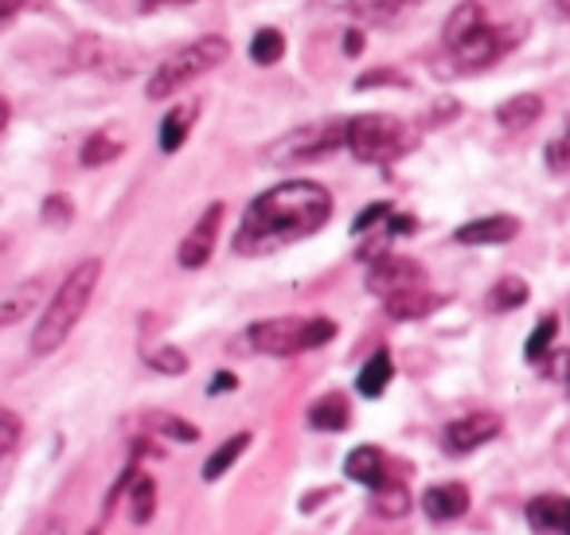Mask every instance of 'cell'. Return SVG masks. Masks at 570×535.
<instances>
[{
	"instance_id": "484cf974",
	"label": "cell",
	"mask_w": 570,
	"mask_h": 535,
	"mask_svg": "<svg viewBox=\"0 0 570 535\" xmlns=\"http://www.w3.org/2000/svg\"><path fill=\"white\" fill-rule=\"evenodd\" d=\"M121 153V142H114L110 134H95L87 145H82V165L87 168H98L106 165V160H114Z\"/></svg>"
},
{
	"instance_id": "30bf717a",
	"label": "cell",
	"mask_w": 570,
	"mask_h": 535,
	"mask_svg": "<svg viewBox=\"0 0 570 535\" xmlns=\"http://www.w3.org/2000/svg\"><path fill=\"white\" fill-rule=\"evenodd\" d=\"M500 434V418L497 415H469V418H458V422L445 426L442 441L450 454H473L476 446L492 441Z\"/></svg>"
},
{
	"instance_id": "44dd1931",
	"label": "cell",
	"mask_w": 570,
	"mask_h": 535,
	"mask_svg": "<svg viewBox=\"0 0 570 535\" xmlns=\"http://www.w3.org/2000/svg\"><path fill=\"white\" fill-rule=\"evenodd\" d=\"M523 301H528V282H523V278L508 274L489 290V309H492V313H512V309H520Z\"/></svg>"
},
{
	"instance_id": "d6a6232c",
	"label": "cell",
	"mask_w": 570,
	"mask_h": 535,
	"mask_svg": "<svg viewBox=\"0 0 570 535\" xmlns=\"http://www.w3.org/2000/svg\"><path fill=\"white\" fill-rule=\"evenodd\" d=\"M238 379L230 376V371H219V376H212V383H207V395H223V391H230Z\"/></svg>"
},
{
	"instance_id": "7402d4cb",
	"label": "cell",
	"mask_w": 570,
	"mask_h": 535,
	"mask_svg": "<svg viewBox=\"0 0 570 535\" xmlns=\"http://www.w3.org/2000/svg\"><path fill=\"white\" fill-rule=\"evenodd\" d=\"M246 446H250V434H235V438L223 441V446L204 461V480H219L223 473H227L230 465L238 461V454H243Z\"/></svg>"
},
{
	"instance_id": "7a4b0ae2",
	"label": "cell",
	"mask_w": 570,
	"mask_h": 535,
	"mask_svg": "<svg viewBox=\"0 0 570 535\" xmlns=\"http://www.w3.org/2000/svg\"><path fill=\"white\" fill-rule=\"evenodd\" d=\"M98 278H102V262L98 259L79 262V266L63 278V285L56 290V298H51V305L43 309L40 324H36V332H32V356H51L67 337H71L75 324H79L82 313H87L90 298H95Z\"/></svg>"
},
{
	"instance_id": "1f68e13d",
	"label": "cell",
	"mask_w": 570,
	"mask_h": 535,
	"mask_svg": "<svg viewBox=\"0 0 570 535\" xmlns=\"http://www.w3.org/2000/svg\"><path fill=\"white\" fill-rule=\"evenodd\" d=\"M43 220H48V223H71V200L51 196L48 204H43Z\"/></svg>"
},
{
	"instance_id": "d590c367",
	"label": "cell",
	"mask_w": 570,
	"mask_h": 535,
	"mask_svg": "<svg viewBox=\"0 0 570 535\" xmlns=\"http://www.w3.org/2000/svg\"><path fill=\"white\" fill-rule=\"evenodd\" d=\"M20 9V0H4V9H0V20H12Z\"/></svg>"
},
{
	"instance_id": "ffe728a7",
	"label": "cell",
	"mask_w": 570,
	"mask_h": 535,
	"mask_svg": "<svg viewBox=\"0 0 570 535\" xmlns=\"http://www.w3.org/2000/svg\"><path fill=\"white\" fill-rule=\"evenodd\" d=\"M196 121V106H176L165 121H160V149L165 153H176L184 142H188V129Z\"/></svg>"
},
{
	"instance_id": "52a82bcc",
	"label": "cell",
	"mask_w": 570,
	"mask_h": 535,
	"mask_svg": "<svg viewBox=\"0 0 570 535\" xmlns=\"http://www.w3.org/2000/svg\"><path fill=\"white\" fill-rule=\"evenodd\" d=\"M336 149H348V118L317 121V126L285 134L282 142L266 149V160L269 165H309V160H321Z\"/></svg>"
},
{
	"instance_id": "603a6c76",
	"label": "cell",
	"mask_w": 570,
	"mask_h": 535,
	"mask_svg": "<svg viewBox=\"0 0 570 535\" xmlns=\"http://www.w3.org/2000/svg\"><path fill=\"white\" fill-rule=\"evenodd\" d=\"M153 512H157V480L134 477V485H129V516H134V524H149Z\"/></svg>"
},
{
	"instance_id": "4dcf8cb0",
	"label": "cell",
	"mask_w": 570,
	"mask_h": 535,
	"mask_svg": "<svg viewBox=\"0 0 570 535\" xmlns=\"http://www.w3.org/2000/svg\"><path fill=\"white\" fill-rule=\"evenodd\" d=\"M391 215H395V212H391V204H367L364 215L352 223V235H364L367 227H375V223H387Z\"/></svg>"
},
{
	"instance_id": "ab89813d",
	"label": "cell",
	"mask_w": 570,
	"mask_h": 535,
	"mask_svg": "<svg viewBox=\"0 0 570 535\" xmlns=\"http://www.w3.org/2000/svg\"><path fill=\"white\" fill-rule=\"evenodd\" d=\"M567 137H570V126H567Z\"/></svg>"
},
{
	"instance_id": "74e56055",
	"label": "cell",
	"mask_w": 570,
	"mask_h": 535,
	"mask_svg": "<svg viewBox=\"0 0 570 535\" xmlns=\"http://www.w3.org/2000/svg\"><path fill=\"white\" fill-rule=\"evenodd\" d=\"M149 4H184V0H149Z\"/></svg>"
},
{
	"instance_id": "4fadbf2b",
	"label": "cell",
	"mask_w": 570,
	"mask_h": 535,
	"mask_svg": "<svg viewBox=\"0 0 570 535\" xmlns=\"http://www.w3.org/2000/svg\"><path fill=\"white\" fill-rule=\"evenodd\" d=\"M465 508H469V488L458 485V480H445V485H430L426 493H422V512H426L430 519H438V524L465 516Z\"/></svg>"
},
{
	"instance_id": "ac0fdd59",
	"label": "cell",
	"mask_w": 570,
	"mask_h": 535,
	"mask_svg": "<svg viewBox=\"0 0 570 535\" xmlns=\"http://www.w3.org/2000/svg\"><path fill=\"white\" fill-rule=\"evenodd\" d=\"M348 418H352V410H348V399L344 395H325V399H317L309 407V426L313 430H344L348 426Z\"/></svg>"
},
{
	"instance_id": "6da1fadb",
	"label": "cell",
	"mask_w": 570,
	"mask_h": 535,
	"mask_svg": "<svg viewBox=\"0 0 570 535\" xmlns=\"http://www.w3.org/2000/svg\"><path fill=\"white\" fill-rule=\"evenodd\" d=\"M333 215V196L317 181H282L266 188L238 223V254H269L297 239L317 235Z\"/></svg>"
},
{
	"instance_id": "e575fe53",
	"label": "cell",
	"mask_w": 570,
	"mask_h": 535,
	"mask_svg": "<svg viewBox=\"0 0 570 535\" xmlns=\"http://www.w3.org/2000/svg\"><path fill=\"white\" fill-rule=\"evenodd\" d=\"M28 535H67V527L59 524L56 516H48V519H40V524H36V527H32V532H28Z\"/></svg>"
},
{
	"instance_id": "e0dca14e",
	"label": "cell",
	"mask_w": 570,
	"mask_h": 535,
	"mask_svg": "<svg viewBox=\"0 0 570 535\" xmlns=\"http://www.w3.org/2000/svg\"><path fill=\"white\" fill-rule=\"evenodd\" d=\"M391 376H395V363H391V352H387V348H380V352H375L372 360H367L364 368H360L356 391H360V395H367V399H380V395L387 391Z\"/></svg>"
},
{
	"instance_id": "4316f807",
	"label": "cell",
	"mask_w": 570,
	"mask_h": 535,
	"mask_svg": "<svg viewBox=\"0 0 570 535\" xmlns=\"http://www.w3.org/2000/svg\"><path fill=\"white\" fill-rule=\"evenodd\" d=\"M149 422H153V430L168 434V438H176V441H196V438H199L196 426L184 422V418H176V415H165V410H157V415H149Z\"/></svg>"
},
{
	"instance_id": "9a60e30c",
	"label": "cell",
	"mask_w": 570,
	"mask_h": 535,
	"mask_svg": "<svg viewBox=\"0 0 570 535\" xmlns=\"http://www.w3.org/2000/svg\"><path fill=\"white\" fill-rule=\"evenodd\" d=\"M383 305H387V313L395 317V321H419V317L434 313V309L442 305V298H438V293H430L426 285H419V290L395 293V298H387Z\"/></svg>"
},
{
	"instance_id": "7c38bea8",
	"label": "cell",
	"mask_w": 570,
	"mask_h": 535,
	"mask_svg": "<svg viewBox=\"0 0 570 535\" xmlns=\"http://www.w3.org/2000/svg\"><path fill=\"white\" fill-rule=\"evenodd\" d=\"M528 524L543 535H570V496H535L528 500Z\"/></svg>"
},
{
	"instance_id": "83f0119b",
	"label": "cell",
	"mask_w": 570,
	"mask_h": 535,
	"mask_svg": "<svg viewBox=\"0 0 570 535\" xmlns=\"http://www.w3.org/2000/svg\"><path fill=\"white\" fill-rule=\"evenodd\" d=\"M554 329H559V321H554V317H543V321H539V329L531 332L523 356H528V360H543V352L551 348V340H554Z\"/></svg>"
},
{
	"instance_id": "8d00e7d4",
	"label": "cell",
	"mask_w": 570,
	"mask_h": 535,
	"mask_svg": "<svg viewBox=\"0 0 570 535\" xmlns=\"http://www.w3.org/2000/svg\"><path fill=\"white\" fill-rule=\"evenodd\" d=\"M344 51H348V56H356V51H360V32H348V40H344Z\"/></svg>"
},
{
	"instance_id": "d6986e66",
	"label": "cell",
	"mask_w": 570,
	"mask_h": 535,
	"mask_svg": "<svg viewBox=\"0 0 570 535\" xmlns=\"http://www.w3.org/2000/svg\"><path fill=\"white\" fill-rule=\"evenodd\" d=\"M40 293H43V282L40 278H32V282H20L17 290L4 298V305H0V324L9 329V324H17V321H24L28 313H32V305L40 301Z\"/></svg>"
},
{
	"instance_id": "3957f363",
	"label": "cell",
	"mask_w": 570,
	"mask_h": 535,
	"mask_svg": "<svg viewBox=\"0 0 570 535\" xmlns=\"http://www.w3.org/2000/svg\"><path fill=\"white\" fill-rule=\"evenodd\" d=\"M442 40H445V48L458 56L461 67L481 71V67L497 64V59L520 40V32H504V28H497L492 20H484L481 0H461L458 9L450 12V20H445Z\"/></svg>"
},
{
	"instance_id": "277c9868",
	"label": "cell",
	"mask_w": 570,
	"mask_h": 535,
	"mask_svg": "<svg viewBox=\"0 0 570 535\" xmlns=\"http://www.w3.org/2000/svg\"><path fill=\"white\" fill-rule=\"evenodd\" d=\"M419 134L391 114H356L348 118V149L364 165H391L414 149Z\"/></svg>"
},
{
	"instance_id": "2e32d148",
	"label": "cell",
	"mask_w": 570,
	"mask_h": 535,
	"mask_svg": "<svg viewBox=\"0 0 570 535\" xmlns=\"http://www.w3.org/2000/svg\"><path fill=\"white\" fill-rule=\"evenodd\" d=\"M539 114H543V98L539 95H515V98H508V103L497 106V121H500V129H508V134L528 129Z\"/></svg>"
},
{
	"instance_id": "f1b7e54d",
	"label": "cell",
	"mask_w": 570,
	"mask_h": 535,
	"mask_svg": "<svg viewBox=\"0 0 570 535\" xmlns=\"http://www.w3.org/2000/svg\"><path fill=\"white\" fill-rule=\"evenodd\" d=\"M149 363L157 371H165V376H180V371H188V356H184L180 348H157V352L149 356Z\"/></svg>"
},
{
	"instance_id": "ba28073f",
	"label": "cell",
	"mask_w": 570,
	"mask_h": 535,
	"mask_svg": "<svg viewBox=\"0 0 570 535\" xmlns=\"http://www.w3.org/2000/svg\"><path fill=\"white\" fill-rule=\"evenodd\" d=\"M419 285H426V274H422V266L414 259H399V254H383V259L372 262V270H367V290L375 293V298H395V293H406V290H419Z\"/></svg>"
},
{
	"instance_id": "cb8c5ba5",
	"label": "cell",
	"mask_w": 570,
	"mask_h": 535,
	"mask_svg": "<svg viewBox=\"0 0 570 535\" xmlns=\"http://www.w3.org/2000/svg\"><path fill=\"white\" fill-rule=\"evenodd\" d=\"M375 512H380L383 519H399L411 512V493H406V485H380L375 488Z\"/></svg>"
},
{
	"instance_id": "836d02e7",
	"label": "cell",
	"mask_w": 570,
	"mask_h": 535,
	"mask_svg": "<svg viewBox=\"0 0 570 535\" xmlns=\"http://www.w3.org/2000/svg\"><path fill=\"white\" fill-rule=\"evenodd\" d=\"M411 231H414L411 215H391L387 220V235H411Z\"/></svg>"
},
{
	"instance_id": "9c48e42d",
	"label": "cell",
	"mask_w": 570,
	"mask_h": 535,
	"mask_svg": "<svg viewBox=\"0 0 570 535\" xmlns=\"http://www.w3.org/2000/svg\"><path fill=\"white\" fill-rule=\"evenodd\" d=\"M223 212H227V207H223V204H212L204 215H199L196 227L188 231V239H184V243H180V254H176L184 270H199V266H207V259H212L215 243H219Z\"/></svg>"
},
{
	"instance_id": "5bb4252c",
	"label": "cell",
	"mask_w": 570,
	"mask_h": 535,
	"mask_svg": "<svg viewBox=\"0 0 570 535\" xmlns=\"http://www.w3.org/2000/svg\"><path fill=\"white\" fill-rule=\"evenodd\" d=\"M344 477L356 480V485L380 488L387 485V465H383V449L375 446H356L344 461Z\"/></svg>"
},
{
	"instance_id": "8992f818",
	"label": "cell",
	"mask_w": 570,
	"mask_h": 535,
	"mask_svg": "<svg viewBox=\"0 0 570 535\" xmlns=\"http://www.w3.org/2000/svg\"><path fill=\"white\" fill-rule=\"evenodd\" d=\"M227 51H230V43L223 40V36H199L196 43H188V48H180L176 56H168L165 64L153 71L149 90H145V95L149 98L176 95L180 87H188V82L204 79L207 71H215V67L227 59Z\"/></svg>"
},
{
	"instance_id": "8fae6325",
	"label": "cell",
	"mask_w": 570,
	"mask_h": 535,
	"mask_svg": "<svg viewBox=\"0 0 570 535\" xmlns=\"http://www.w3.org/2000/svg\"><path fill=\"white\" fill-rule=\"evenodd\" d=\"M515 235H520V220L515 215H484V220L458 227L453 239L465 246H500V243H512Z\"/></svg>"
},
{
	"instance_id": "d4e9b609",
	"label": "cell",
	"mask_w": 570,
	"mask_h": 535,
	"mask_svg": "<svg viewBox=\"0 0 570 535\" xmlns=\"http://www.w3.org/2000/svg\"><path fill=\"white\" fill-rule=\"evenodd\" d=\"M282 51H285V36L274 32V28H262V32L250 40V59L258 67L277 64V59H282Z\"/></svg>"
},
{
	"instance_id": "f546056e",
	"label": "cell",
	"mask_w": 570,
	"mask_h": 535,
	"mask_svg": "<svg viewBox=\"0 0 570 535\" xmlns=\"http://www.w3.org/2000/svg\"><path fill=\"white\" fill-rule=\"evenodd\" d=\"M0 434H4V438H0V454L12 457V454H17V441H20V418L12 415V410H4V415H0Z\"/></svg>"
},
{
	"instance_id": "5b68a950",
	"label": "cell",
	"mask_w": 570,
	"mask_h": 535,
	"mask_svg": "<svg viewBox=\"0 0 570 535\" xmlns=\"http://www.w3.org/2000/svg\"><path fill=\"white\" fill-rule=\"evenodd\" d=\"M336 337V324L328 317H274V321H258L246 329L254 352L262 356H297L321 348Z\"/></svg>"
},
{
	"instance_id": "f35d334b",
	"label": "cell",
	"mask_w": 570,
	"mask_h": 535,
	"mask_svg": "<svg viewBox=\"0 0 570 535\" xmlns=\"http://www.w3.org/2000/svg\"><path fill=\"white\" fill-rule=\"evenodd\" d=\"M559 9H562V12H567V17H570V0H559Z\"/></svg>"
}]
</instances>
